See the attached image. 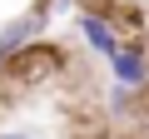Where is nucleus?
I'll list each match as a JSON object with an SVG mask.
<instances>
[{
	"instance_id": "f257e3e1",
	"label": "nucleus",
	"mask_w": 149,
	"mask_h": 139,
	"mask_svg": "<svg viewBox=\"0 0 149 139\" xmlns=\"http://www.w3.org/2000/svg\"><path fill=\"white\" fill-rule=\"evenodd\" d=\"M65 70V50L60 45H50V40H40V45H30V50H20V55H10V65H5V80L10 85H45V80H55Z\"/></svg>"
},
{
	"instance_id": "f03ea898",
	"label": "nucleus",
	"mask_w": 149,
	"mask_h": 139,
	"mask_svg": "<svg viewBox=\"0 0 149 139\" xmlns=\"http://www.w3.org/2000/svg\"><path fill=\"white\" fill-rule=\"evenodd\" d=\"M80 40H85V45H90V50H95L104 65H109V60H114V55L129 45V40L119 35L114 15H100V10H85V15H80Z\"/></svg>"
},
{
	"instance_id": "7ed1b4c3",
	"label": "nucleus",
	"mask_w": 149,
	"mask_h": 139,
	"mask_svg": "<svg viewBox=\"0 0 149 139\" xmlns=\"http://www.w3.org/2000/svg\"><path fill=\"white\" fill-rule=\"evenodd\" d=\"M109 80L119 85V90H149V50L139 45V40H129L114 60H109Z\"/></svg>"
},
{
	"instance_id": "20e7f679",
	"label": "nucleus",
	"mask_w": 149,
	"mask_h": 139,
	"mask_svg": "<svg viewBox=\"0 0 149 139\" xmlns=\"http://www.w3.org/2000/svg\"><path fill=\"white\" fill-rule=\"evenodd\" d=\"M0 139H40L35 129H0Z\"/></svg>"
},
{
	"instance_id": "39448f33",
	"label": "nucleus",
	"mask_w": 149,
	"mask_h": 139,
	"mask_svg": "<svg viewBox=\"0 0 149 139\" xmlns=\"http://www.w3.org/2000/svg\"><path fill=\"white\" fill-rule=\"evenodd\" d=\"M5 65H10V50H5V45H0V75H5Z\"/></svg>"
},
{
	"instance_id": "423d86ee",
	"label": "nucleus",
	"mask_w": 149,
	"mask_h": 139,
	"mask_svg": "<svg viewBox=\"0 0 149 139\" xmlns=\"http://www.w3.org/2000/svg\"><path fill=\"white\" fill-rule=\"evenodd\" d=\"M124 139H149V129H134V134H124Z\"/></svg>"
}]
</instances>
